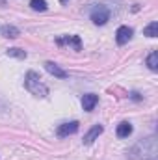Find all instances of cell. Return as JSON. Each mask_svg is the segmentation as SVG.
<instances>
[{"label": "cell", "instance_id": "1", "mask_svg": "<svg viewBox=\"0 0 158 160\" xmlns=\"http://www.w3.org/2000/svg\"><path fill=\"white\" fill-rule=\"evenodd\" d=\"M158 153V145H156V138L149 136L140 140L130 151H128V158L130 160H155Z\"/></svg>", "mask_w": 158, "mask_h": 160}, {"label": "cell", "instance_id": "7", "mask_svg": "<svg viewBox=\"0 0 158 160\" xmlns=\"http://www.w3.org/2000/svg\"><path fill=\"white\" fill-rule=\"evenodd\" d=\"M102 130H104V128H102V125H93V127L89 128V132L84 136V143H86V145H91V143H93L101 134H102Z\"/></svg>", "mask_w": 158, "mask_h": 160}, {"label": "cell", "instance_id": "15", "mask_svg": "<svg viewBox=\"0 0 158 160\" xmlns=\"http://www.w3.org/2000/svg\"><path fill=\"white\" fill-rule=\"evenodd\" d=\"M30 6H32V9H36V11H47V0H30Z\"/></svg>", "mask_w": 158, "mask_h": 160}, {"label": "cell", "instance_id": "9", "mask_svg": "<svg viewBox=\"0 0 158 160\" xmlns=\"http://www.w3.org/2000/svg\"><path fill=\"white\" fill-rule=\"evenodd\" d=\"M97 102H99V97H97L95 93H87V95L82 97V108H84L86 112H91V110L97 106Z\"/></svg>", "mask_w": 158, "mask_h": 160}, {"label": "cell", "instance_id": "17", "mask_svg": "<svg viewBox=\"0 0 158 160\" xmlns=\"http://www.w3.org/2000/svg\"><path fill=\"white\" fill-rule=\"evenodd\" d=\"M60 2H62V4H65V2H69V0H60Z\"/></svg>", "mask_w": 158, "mask_h": 160}, {"label": "cell", "instance_id": "4", "mask_svg": "<svg viewBox=\"0 0 158 160\" xmlns=\"http://www.w3.org/2000/svg\"><path fill=\"white\" fill-rule=\"evenodd\" d=\"M56 45H60V47L67 45V47H73L75 50H82V39H80L78 36H63V38H58L56 39Z\"/></svg>", "mask_w": 158, "mask_h": 160}, {"label": "cell", "instance_id": "13", "mask_svg": "<svg viewBox=\"0 0 158 160\" xmlns=\"http://www.w3.org/2000/svg\"><path fill=\"white\" fill-rule=\"evenodd\" d=\"M143 36H147V38H156L158 36V22L156 21H153L149 26L143 28Z\"/></svg>", "mask_w": 158, "mask_h": 160}, {"label": "cell", "instance_id": "16", "mask_svg": "<svg viewBox=\"0 0 158 160\" xmlns=\"http://www.w3.org/2000/svg\"><path fill=\"white\" fill-rule=\"evenodd\" d=\"M130 97H132L134 101H141V97H140V93H136V91H134V93H130Z\"/></svg>", "mask_w": 158, "mask_h": 160}, {"label": "cell", "instance_id": "8", "mask_svg": "<svg viewBox=\"0 0 158 160\" xmlns=\"http://www.w3.org/2000/svg\"><path fill=\"white\" fill-rule=\"evenodd\" d=\"M45 69L52 75V77H56V78H67V71H63L58 63H54V62H47L45 63Z\"/></svg>", "mask_w": 158, "mask_h": 160}, {"label": "cell", "instance_id": "2", "mask_svg": "<svg viewBox=\"0 0 158 160\" xmlns=\"http://www.w3.org/2000/svg\"><path fill=\"white\" fill-rule=\"evenodd\" d=\"M24 88H26L32 95L41 97V99L48 95V88L41 82L39 75H37V73H34V71H28V73H26V78H24Z\"/></svg>", "mask_w": 158, "mask_h": 160}, {"label": "cell", "instance_id": "3", "mask_svg": "<svg viewBox=\"0 0 158 160\" xmlns=\"http://www.w3.org/2000/svg\"><path fill=\"white\" fill-rule=\"evenodd\" d=\"M89 17H91V21H93V24L102 26V24H106V22L110 21V9H108L104 4H99V6H95V8L91 9Z\"/></svg>", "mask_w": 158, "mask_h": 160}, {"label": "cell", "instance_id": "12", "mask_svg": "<svg viewBox=\"0 0 158 160\" xmlns=\"http://www.w3.org/2000/svg\"><path fill=\"white\" fill-rule=\"evenodd\" d=\"M147 67H149L151 71H158V52L156 50H153V52L147 56Z\"/></svg>", "mask_w": 158, "mask_h": 160}, {"label": "cell", "instance_id": "6", "mask_svg": "<svg viewBox=\"0 0 158 160\" xmlns=\"http://www.w3.org/2000/svg\"><path fill=\"white\" fill-rule=\"evenodd\" d=\"M130 38H132V28H128V26H119L117 32H116V41H117V45L128 43Z\"/></svg>", "mask_w": 158, "mask_h": 160}, {"label": "cell", "instance_id": "14", "mask_svg": "<svg viewBox=\"0 0 158 160\" xmlns=\"http://www.w3.org/2000/svg\"><path fill=\"white\" fill-rule=\"evenodd\" d=\"M6 54L11 56V58H19V60H24L26 58V50H22V48H7Z\"/></svg>", "mask_w": 158, "mask_h": 160}, {"label": "cell", "instance_id": "5", "mask_svg": "<svg viewBox=\"0 0 158 160\" xmlns=\"http://www.w3.org/2000/svg\"><path fill=\"white\" fill-rule=\"evenodd\" d=\"M78 132V121H71V123H63L58 127V136L60 138H65V136H71V134H77Z\"/></svg>", "mask_w": 158, "mask_h": 160}, {"label": "cell", "instance_id": "11", "mask_svg": "<svg viewBox=\"0 0 158 160\" xmlns=\"http://www.w3.org/2000/svg\"><path fill=\"white\" fill-rule=\"evenodd\" d=\"M2 36L4 38H9V39H15V38H19V30L15 26H11V24H6L2 28Z\"/></svg>", "mask_w": 158, "mask_h": 160}, {"label": "cell", "instance_id": "10", "mask_svg": "<svg viewBox=\"0 0 158 160\" xmlns=\"http://www.w3.org/2000/svg\"><path fill=\"white\" fill-rule=\"evenodd\" d=\"M117 136L119 138H128L130 134H132V125L128 123V121H123V123H119L117 125Z\"/></svg>", "mask_w": 158, "mask_h": 160}]
</instances>
